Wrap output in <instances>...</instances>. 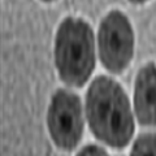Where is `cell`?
I'll return each instance as SVG.
<instances>
[{
	"mask_svg": "<svg viewBox=\"0 0 156 156\" xmlns=\"http://www.w3.org/2000/svg\"><path fill=\"white\" fill-rule=\"evenodd\" d=\"M47 122L53 142L58 147L74 148L83 129L80 99L66 90L56 91L48 109Z\"/></svg>",
	"mask_w": 156,
	"mask_h": 156,
	"instance_id": "cell-4",
	"label": "cell"
},
{
	"mask_svg": "<svg viewBox=\"0 0 156 156\" xmlns=\"http://www.w3.org/2000/svg\"><path fill=\"white\" fill-rule=\"evenodd\" d=\"M44 2H52V0H44Z\"/></svg>",
	"mask_w": 156,
	"mask_h": 156,
	"instance_id": "cell-9",
	"label": "cell"
},
{
	"mask_svg": "<svg viewBox=\"0 0 156 156\" xmlns=\"http://www.w3.org/2000/svg\"><path fill=\"white\" fill-rule=\"evenodd\" d=\"M130 156H156V134L146 133L135 140Z\"/></svg>",
	"mask_w": 156,
	"mask_h": 156,
	"instance_id": "cell-6",
	"label": "cell"
},
{
	"mask_svg": "<svg viewBox=\"0 0 156 156\" xmlns=\"http://www.w3.org/2000/svg\"><path fill=\"white\" fill-rule=\"evenodd\" d=\"M133 30L128 18L113 11L101 21L99 30V55L112 73H121L133 56Z\"/></svg>",
	"mask_w": 156,
	"mask_h": 156,
	"instance_id": "cell-3",
	"label": "cell"
},
{
	"mask_svg": "<svg viewBox=\"0 0 156 156\" xmlns=\"http://www.w3.org/2000/svg\"><path fill=\"white\" fill-rule=\"evenodd\" d=\"M131 3H134V4H142L144 2H147V0H130Z\"/></svg>",
	"mask_w": 156,
	"mask_h": 156,
	"instance_id": "cell-8",
	"label": "cell"
},
{
	"mask_svg": "<svg viewBox=\"0 0 156 156\" xmlns=\"http://www.w3.org/2000/svg\"><path fill=\"white\" fill-rule=\"evenodd\" d=\"M55 61L61 80L70 86H83L95 65L94 38L90 26L74 17L65 18L58 27Z\"/></svg>",
	"mask_w": 156,
	"mask_h": 156,
	"instance_id": "cell-2",
	"label": "cell"
},
{
	"mask_svg": "<svg viewBox=\"0 0 156 156\" xmlns=\"http://www.w3.org/2000/svg\"><path fill=\"white\" fill-rule=\"evenodd\" d=\"M135 112L143 125H156V66L148 64L139 70L135 81Z\"/></svg>",
	"mask_w": 156,
	"mask_h": 156,
	"instance_id": "cell-5",
	"label": "cell"
},
{
	"mask_svg": "<svg viewBox=\"0 0 156 156\" xmlns=\"http://www.w3.org/2000/svg\"><path fill=\"white\" fill-rule=\"evenodd\" d=\"M86 112L96 138L116 148L129 143L134 130L133 117L126 94L117 82L98 77L87 91Z\"/></svg>",
	"mask_w": 156,
	"mask_h": 156,
	"instance_id": "cell-1",
	"label": "cell"
},
{
	"mask_svg": "<svg viewBox=\"0 0 156 156\" xmlns=\"http://www.w3.org/2000/svg\"><path fill=\"white\" fill-rule=\"evenodd\" d=\"M77 156H108L107 152L98 146H87Z\"/></svg>",
	"mask_w": 156,
	"mask_h": 156,
	"instance_id": "cell-7",
	"label": "cell"
}]
</instances>
